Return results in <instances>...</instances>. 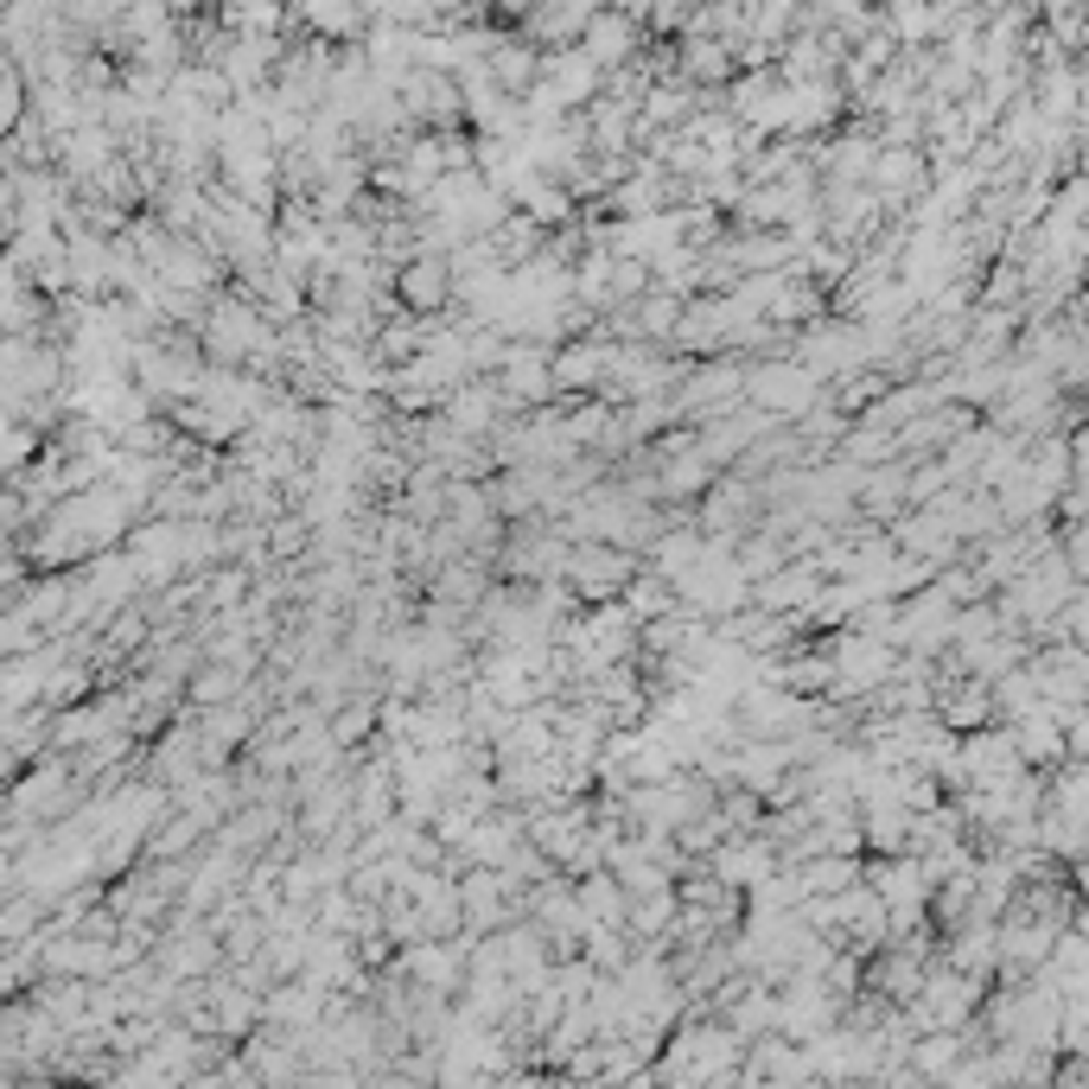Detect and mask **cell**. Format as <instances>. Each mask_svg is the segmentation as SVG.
<instances>
[{
  "label": "cell",
  "instance_id": "6da1fadb",
  "mask_svg": "<svg viewBox=\"0 0 1089 1089\" xmlns=\"http://www.w3.org/2000/svg\"><path fill=\"white\" fill-rule=\"evenodd\" d=\"M402 294H409L414 306H440L447 300V274H440L434 262H421L414 274H402Z\"/></svg>",
  "mask_w": 1089,
  "mask_h": 1089
}]
</instances>
